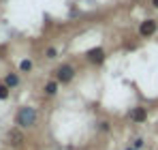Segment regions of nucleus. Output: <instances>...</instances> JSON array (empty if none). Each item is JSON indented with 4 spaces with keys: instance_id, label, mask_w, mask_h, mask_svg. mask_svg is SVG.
<instances>
[{
    "instance_id": "9b49d317",
    "label": "nucleus",
    "mask_w": 158,
    "mask_h": 150,
    "mask_svg": "<svg viewBox=\"0 0 158 150\" xmlns=\"http://www.w3.org/2000/svg\"><path fill=\"white\" fill-rule=\"evenodd\" d=\"M132 148H135V150L143 148V139H141V137H137V139H135V142H132Z\"/></svg>"
},
{
    "instance_id": "0eeeda50",
    "label": "nucleus",
    "mask_w": 158,
    "mask_h": 150,
    "mask_svg": "<svg viewBox=\"0 0 158 150\" xmlns=\"http://www.w3.org/2000/svg\"><path fill=\"white\" fill-rule=\"evenodd\" d=\"M56 92H58V82H47V84H45V95L53 97Z\"/></svg>"
},
{
    "instance_id": "9d476101",
    "label": "nucleus",
    "mask_w": 158,
    "mask_h": 150,
    "mask_svg": "<svg viewBox=\"0 0 158 150\" xmlns=\"http://www.w3.org/2000/svg\"><path fill=\"white\" fill-rule=\"evenodd\" d=\"M6 97H9V86H6V84H4V86L0 84V99H6Z\"/></svg>"
},
{
    "instance_id": "1a4fd4ad",
    "label": "nucleus",
    "mask_w": 158,
    "mask_h": 150,
    "mask_svg": "<svg viewBox=\"0 0 158 150\" xmlns=\"http://www.w3.org/2000/svg\"><path fill=\"white\" fill-rule=\"evenodd\" d=\"M19 69H22V71H30V69H32V62H30V60H22V62H19Z\"/></svg>"
},
{
    "instance_id": "6e6552de",
    "label": "nucleus",
    "mask_w": 158,
    "mask_h": 150,
    "mask_svg": "<svg viewBox=\"0 0 158 150\" xmlns=\"http://www.w3.org/2000/svg\"><path fill=\"white\" fill-rule=\"evenodd\" d=\"M17 84H19V77H17L15 73L6 75V86H17Z\"/></svg>"
},
{
    "instance_id": "4468645a",
    "label": "nucleus",
    "mask_w": 158,
    "mask_h": 150,
    "mask_svg": "<svg viewBox=\"0 0 158 150\" xmlns=\"http://www.w3.org/2000/svg\"><path fill=\"white\" fill-rule=\"evenodd\" d=\"M152 4H154V7H156V9H158V0H152Z\"/></svg>"
},
{
    "instance_id": "7ed1b4c3",
    "label": "nucleus",
    "mask_w": 158,
    "mask_h": 150,
    "mask_svg": "<svg viewBox=\"0 0 158 150\" xmlns=\"http://www.w3.org/2000/svg\"><path fill=\"white\" fill-rule=\"evenodd\" d=\"M85 60L92 62V64H101V62L105 60V50H103V47H94V50H90L88 54H85Z\"/></svg>"
},
{
    "instance_id": "f8f14e48",
    "label": "nucleus",
    "mask_w": 158,
    "mask_h": 150,
    "mask_svg": "<svg viewBox=\"0 0 158 150\" xmlns=\"http://www.w3.org/2000/svg\"><path fill=\"white\" fill-rule=\"evenodd\" d=\"M45 56H47V58H56V56H58V51L53 50V47H49V50L45 51Z\"/></svg>"
},
{
    "instance_id": "f03ea898",
    "label": "nucleus",
    "mask_w": 158,
    "mask_h": 150,
    "mask_svg": "<svg viewBox=\"0 0 158 150\" xmlns=\"http://www.w3.org/2000/svg\"><path fill=\"white\" fill-rule=\"evenodd\" d=\"M73 77H75V69H73L71 64H62V67L56 71V79L62 82V84H69Z\"/></svg>"
},
{
    "instance_id": "ddd939ff",
    "label": "nucleus",
    "mask_w": 158,
    "mask_h": 150,
    "mask_svg": "<svg viewBox=\"0 0 158 150\" xmlns=\"http://www.w3.org/2000/svg\"><path fill=\"white\" fill-rule=\"evenodd\" d=\"M101 131H109V122H101Z\"/></svg>"
},
{
    "instance_id": "39448f33",
    "label": "nucleus",
    "mask_w": 158,
    "mask_h": 150,
    "mask_svg": "<svg viewBox=\"0 0 158 150\" xmlns=\"http://www.w3.org/2000/svg\"><path fill=\"white\" fill-rule=\"evenodd\" d=\"M131 120L132 122H145V118H148V112H145V107H135L131 109Z\"/></svg>"
},
{
    "instance_id": "2eb2a0df",
    "label": "nucleus",
    "mask_w": 158,
    "mask_h": 150,
    "mask_svg": "<svg viewBox=\"0 0 158 150\" xmlns=\"http://www.w3.org/2000/svg\"><path fill=\"white\" fill-rule=\"evenodd\" d=\"M128 150H132V148H128Z\"/></svg>"
},
{
    "instance_id": "20e7f679",
    "label": "nucleus",
    "mask_w": 158,
    "mask_h": 150,
    "mask_svg": "<svg viewBox=\"0 0 158 150\" xmlns=\"http://www.w3.org/2000/svg\"><path fill=\"white\" fill-rule=\"evenodd\" d=\"M154 32H156V22L154 20H145L143 24L139 26V34L141 37H152Z\"/></svg>"
},
{
    "instance_id": "423d86ee",
    "label": "nucleus",
    "mask_w": 158,
    "mask_h": 150,
    "mask_svg": "<svg viewBox=\"0 0 158 150\" xmlns=\"http://www.w3.org/2000/svg\"><path fill=\"white\" fill-rule=\"evenodd\" d=\"M22 142H24V133L19 131V129H13V131H9V144L11 146H22Z\"/></svg>"
},
{
    "instance_id": "f257e3e1",
    "label": "nucleus",
    "mask_w": 158,
    "mask_h": 150,
    "mask_svg": "<svg viewBox=\"0 0 158 150\" xmlns=\"http://www.w3.org/2000/svg\"><path fill=\"white\" fill-rule=\"evenodd\" d=\"M36 118H39V114H36L34 107H22V109L17 112V116H15L17 125L22 126V129H30V126H34V125H36Z\"/></svg>"
}]
</instances>
